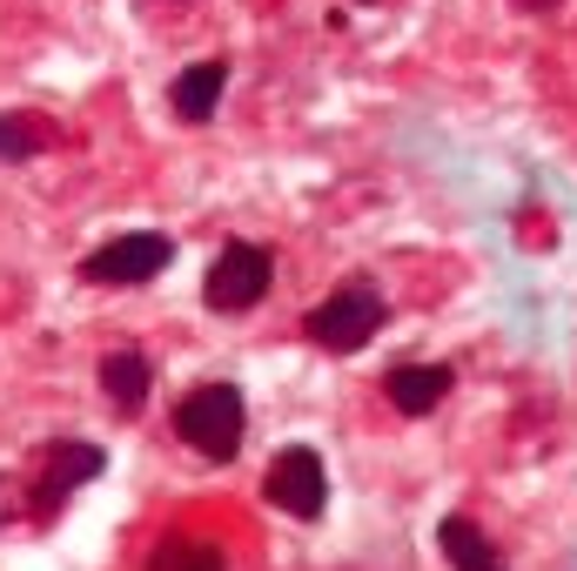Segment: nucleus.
<instances>
[{"mask_svg": "<svg viewBox=\"0 0 577 571\" xmlns=\"http://www.w3.org/2000/svg\"><path fill=\"white\" fill-rule=\"evenodd\" d=\"M242 431H249V403L235 383H202L175 403V437L209 464H228L242 451Z\"/></svg>", "mask_w": 577, "mask_h": 571, "instance_id": "nucleus-1", "label": "nucleus"}, {"mask_svg": "<svg viewBox=\"0 0 577 571\" xmlns=\"http://www.w3.org/2000/svg\"><path fill=\"white\" fill-rule=\"evenodd\" d=\"M389 322V303H383V289L376 283H343V289H329L316 309H309V322H302V337L316 343V350H329V357H350V350H363L376 330Z\"/></svg>", "mask_w": 577, "mask_h": 571, "instance_id": "nucleus-2", "label": "nucleus"}, {"mask_svg": "<svg viewBox=\"0 0 577 571\" xmlns=\"http://www.w3.org/2000/svg\"><path fill=\"white\" fill-rule=\"evenodd\" d=\"M169 263H175V235L128 229V235L101 242V250L81 263V283H95V289H135V283H154Z\"/></svg>", "mask_w": 577, "mask_h": 571, "instance_id": "nucleus-3", "label": "nucleus"}, {"mask_svg": "<svg viewBox=\"0 0 577 571\" xmlns=\"http://www.w3.org/2000/svg\"><path fill=\"white\" fill-rule=\"evenodd\" d=\"M276 283V256L263 250V242H228V250L209 263L202 276V303L215 316H242V309H256Z\"/></svg>", "mask_w": 577, "mask_h": 571, "instance_id": "nucleus-4", "label": "nucleus"}, {"mask_svg": "<svg viewBox=\"0 0 577 571\" xmlns=\"http://www.w3.org/2000/svg\"><path fill=\"white\" fill-rule=\"evenodd\" d=\"M263 498L282 511V518H322V505H329V470H322V457L309 451V444H289V451H276V464H269V477H263Z\"/></svg>", "mask_w": 577, "mask_h": 571, "instance_id": "nucleus-5", "label": "nucleus"}, {"mask_svg": "<svg viewBox=\"0 0 577 571\" xmlns=\"http://www.w3.org/2000/svg\"><path fill=\"white\" fill-rule=\"evenodd\" d=\"M101 464H108V451L88 444V437H61V444H47V464H41V477H34V511L54 518V511L81 491V484L101 477Z\"/></svg>", "mask_w": 577, "mask_h": 571, "instance_id": "nucleus-6", "label": "nucleus"}, {"mask_svg": "<svg viewBox=\"0 0 577 571\" xmlns=\"http://www.w3.org/2000/svg\"><path fill=\"white\" fill-rule=\"evenodd\" d=\"M450 390H457V377H450L444 363H396V370L383 377V396H389L396 417H430Z\"/></svg>", "mask_w": 577, "mask_h": 571, "instance_id": "nucleus-7", "label": "nucleus"}, {"mask_svg": "<svg viewBox=\"0 0 577 571\" xmlns=\"http://www.w3.org/2000/svg\"><path fill=\"white\" fill-rule=\"evenodd\" d=\"M222 88H228V61H195L175 74V88H169V108L182 121H209L222 108Z\"/></svg>", "mask_w": 577, "mask_h": 571, "instance_id": "nucleus-8", "label": "nucleus"}, {"mask_svg": "<svg viewBox=\"0 0 577 571\" xmlns=\"http://www.w3.org/2000/svg\"><path fill=\"white\" fill-rule=\"evenodd\" d=\"M95 383L108 390V403L121 417H135L141 403H148V390H154V377H148V357L141 350H108L101 357V370H95Z\"/></svg>", "mask_w": 577, "mask_h": 571, "instance_id": "nucleus-9", "label": "nucleus"}, {"mask_svg": "<svg viewBox=\"0 0 577 571\" xmlns=\"http://www.w3.org/2000/svg\"><path fill=\"white\" fill-rule=\"evenodd\" d=\"M148 571H228V551L215 538H195V531H169L154 551H148Z\"/></svg>", "mask_w": 577, "mask_h": 571, "instance_id": "nucleus-10", "label": "nucleus"}, {"mask_svg": "<svg viewBox=\"0 0 577 571\" xmlns=\"http://www.w3.org/2000/svg\"><path fill=\"white\" fill-rule=\"evenodd\" d=\"M437 544H444L450 571H504L498 544H490V538H483L470 518H444V525H437Z\"/></svg>", "mask_w": 577, "mask_h": 571, "instance_id": "nucleus-11", "label": "nucleus"}, {"mask_svg": "<svg viewBox=\"0 0 577 571\" xmlns=\"http://www.w3.org/2000/svg\"><path fill=\"white\" fill-rule=\"evenodd\" d=\"M54 141H61V128L47 115H0V161H34Z\"/></svg>", "mask_w": 577, "mask_h": 571, "instance_id": "nucleus-12", "label": "nucleus"}, {"mask_svg": "<svg viewBox=\"0 0 577 571\" xmlns=\"http://www.w3.org/2000/svg\"><path fill=\"white\" fill-rule=\"evenodd\" d=\"M14 511H21V505H14V484H8V477H0V525H8Z\"/></svg>", "mask_w": 577, "mask_h": 571, "instance_id": "nucleus-13", "label": "nucleus"}, {"mask_svg": "<svg viewBox=\"0 0 577 571\" xmlns=\"http://www.w3.org/2000/svg\"><path fill=\"white\" fill-rule=\"evenodd\" d=\"M517 8H524V14H551V8H557V0H517Z\"/></svg>", "mask_w": 577, "mask_h": 571, "instance_id": "nucleus-14", "label": "nucleus"}]
</instances>
